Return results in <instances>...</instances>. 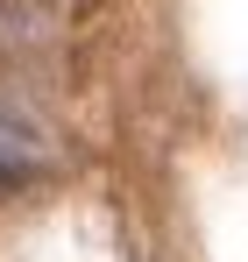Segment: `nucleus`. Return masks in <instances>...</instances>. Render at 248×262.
<instances>
[{"mask_svg": "<svg viewBox=\"0 0 248 262\" xmlns=\"http://www.w3.org/2000/svg\"><path fill=\"white\" fill-rule=\"evenodd\" d=\"M36 170H43V149H36V142H22L14 128H0V191H22Z\"/></svg>", "mask_w": 248, "mask_h": 262, "instance_id": "nucleus-1", "label": "nucleus"}]
</instances>
